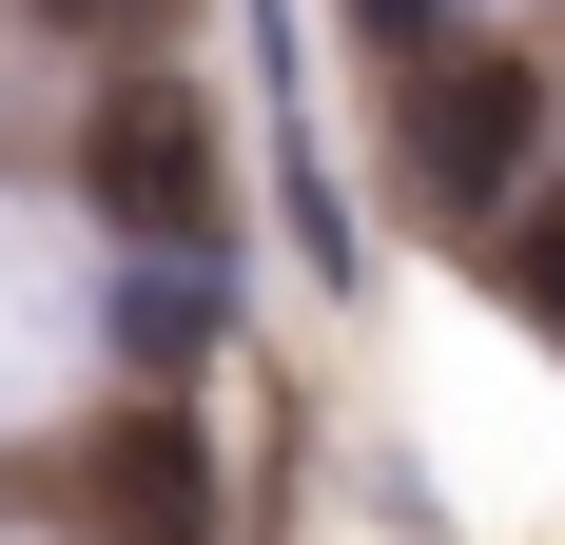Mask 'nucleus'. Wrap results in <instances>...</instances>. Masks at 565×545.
Returning a JSON list of instances; mask_svg holds the SVG:
<instances>
[]
</instances>
